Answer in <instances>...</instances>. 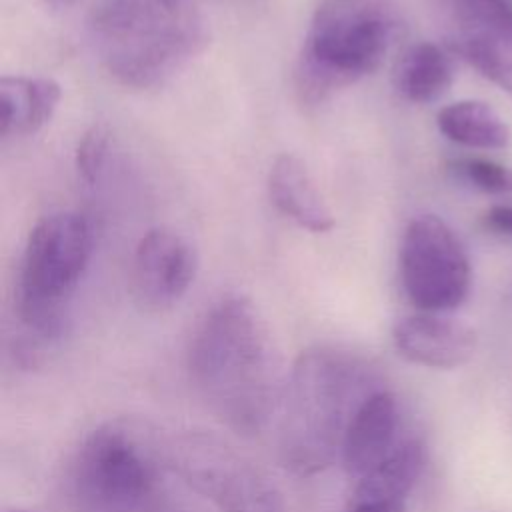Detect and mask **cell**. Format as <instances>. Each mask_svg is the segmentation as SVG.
Returning <instances> with one entry per match:
<instances>
[{"instance_id": "14", "label": "cell", "mask_w": 512, "mask_h": 512, "mask_svg": "<svg viewBox=\"0 0 512 512\" xmlns=\"http://www.w3.org/2000/svg\"><path fill=\"white\" fill-rule=\"evenodd\" d=\"M436 126L450 142L476 150H504L512 140L506 120L480 100H458L440 108Z\"/></svg>"}, {"instance_id": "9", "label": "cell", "mask_w": 512, "mask_h": 512, "mask_svg": "<svg viewBox=\"0 0 512 512\" xmlns=\"http://www.w3.org/2000/svg\"><path fill=\"white\" fill-rule=\"evenodd\" d=\"M198 272L192 242L170 226L150 228L136 244L130 264V290L136 304L162 312L184 298Z\"/></svg>"}, {"instance_id": "13", "label": "cell", "mask_w": 512, "mask_h": 512, "mask_svg": "<svg viewBox=\"0 0 512 512\" xmlns=\"http://www.w3.org/2000/svg\"><path fill=\"white\" fill-rule=\"evenodd\" d=\"M62 100V88L46 76L0 78V132L4 138L30 136L50 122Z\"/></svg>"}, {"instance_id": "7", "label": "cell", "mask_w": 512, "mask_h": 512, "mask_svg": "<svg viewBox=\"0 0 512 512\" xmlns=\"http://www.w3.org/2000/svg\"><path fill=\"white\" fill-rule=\"evenodd\" d=\"M168 464L220 512H286L268 472L214 432L188 430L168 438Z\"/></svg>"}, {"instance_id": "22", "label": "cell", "mask_w": 512, "mask_h": 512, "mask_svg": "<svg viewBox=\"0 0 512 512\" xmlns=\"http://www.w3.org/2000/svg\"><path fill=\"white\" fill-rule=\"evenodd\" d=\"M42 2L54 10H62V8H70V6L78 4L80 0H42Z\"/></svg>"}, {"instance_id": "2", "label": "cell", "mask_w": 512, "mask_h": 512, "mask_svg": "<svg viewBox=\"0 0 512 512\" xmlns=\"http://www.w3.org/2000/svg\"><path fill=\"white\" fill-rule=\"evenodd\" d=\"M374 368L336 346L298 354L284 382L278 452L296 476H316L340 456L348 426L376 386Z\"/></svg>"}, {"instance_id": "3", "label": "cell", "mask_w": 512, "mask_h": 512, "mask_svg": "<svg viewBox=\"0 0 512 512\" xmlns=\"http://www.w3.org/2000/svg\"><path fill=\"white\" fill-rule=\"evenodd\" d=\"M88 42L120 86L150 90L172 80L208 44V22L190 0H100Z\"/></svg>"}, {"instance_id": "17", "label": "cell", "mask_w": 512, "mask_h": 512, "mask_svg": "<svg viewBox=\"0 0 512 512\" xmlns=\"http://www.w3.org/2000/svg\"><path fill=\"white\" fill-rule=\"evenodd\" d=\"M456 50L478 74L512 98V30H458Z\"/></svg>"}, {"instance_id": "6", "label": "cell", "mask_w": 512, "mask_h": 512, "mask_svg": "<svg viewBox=\"0 0 512 512\" xmlns=\"http://www.w3.org/2000/svg\"><path fill=\"white\" fill-rule=\"evenodd\" d=\"M168 440L144 420L110 418L94 426L70 462V494L78 512L160 508Z\"/></svg>"}, {"instance_id": "20", "label": "cell", "mask_w": 512, "mask_h": 512, "mask_svg": "<svg viewBox=\"0 0 512 512\" xmlns=\"http://www.w3.org/2000/svg\"><path fill=\"white\" fill-rule=\"evenodd\" d=\"M408 500L352 496L346 512H406Z\"/></svg>"}, {"instance_id": "18", "label": "cell", "mask_w": 512, "mask_h": 512, "mask_svg": "<svg viewBox=\"0 0 512 512\" xmlns=\"http://www.w3.org/2000/svg\"><path fill=\"white\" fill-rule=\"evenodd\" d=\"M450 170L476 190L488 194H512V168L486 158H458Z\"/></svg>"}, {"instance_id": "15", "label": "cell", "mask_w": 512, "mask_h": 512, "mask_svg": "<svg viewBox=\"0 0 512 512\" xmlns=\"http://www.w3.org/2000/svg\"><path fill=\"white\" fill-rule=\"evenodd\" d=\"M454 68L450 56L432 42L410 46L396 68L394 84L400 96L412 104H430L450 88Z\"/></svg>"}, {"instance_id": "21", "label": "cell", "mask_w": 512, "mask_h": 512, "mask_svg": "<svg viewBox=\"0 0 512 512\" xmlns=\"http://www.w3.org/2000/svg\"><path fill=\"white\" fill-rule=\"evenodd\" d=\"M484 226L512 238V204H494L484 212Z\"/></svg>"}, {"instance_id": "4", "label": "cell", "mask_w": 512, "mask_h": 512, "mask_svg": "<svg viewBox=\"0 0 512 512\" xmlns=\"http://www.w3.org/2000/svg\"><path fill=\"white\" fill-rule=\"evenodd\" d=\"M398 0H320L296 62V90L318 104L374 74L404 34Z\"/></svg>"}, {"instance_id": "11", "label": "cell", "mask_w": 512, "mask_h": 512, "mask_svg": "<svg viewBox=\"0 0 512 512\" xmlns=\"http://www.w3.org/2000/svg\"><path fill=\"white\" fill-rule=\"evenodd\" d=\"M402 412L394 392L374 390L356 410L342 446L344 470L362 478L382 464L408 436H402Z\"/></svg>"}, {"instance_id": "16", "label": "cell", "mask_w": 512, "mask_h": 512, "mask_svg": "<svg viewBox=\"0 0 512 512\" xmlns=\"http://www.w3.org/2000/svg\"><path fill=\"white\" fill-rule=\"evenodd\" d=\"M426 462L420 438L408 436L382 464L356 480L352 496L408 500Z\"/></svg>"}, {"instance_id": "8", "label": "cell", "mask_w": 512, "mask_h": 512, "mask_svg": "<svg viewBox=\"0 0 512 512\" xmlns=\"http://www.w3.org/2000/svg\"><path fill=\"white\" fill-rule=\"evenodd\" d=\"M398 266L404 294L420 312L448 314L470 294V258L456 232L436 214H418L406 224Z\"/></svg>"}, {"instance_id": "12", "label": "cell", "mask_w": 512, "mask_h": 512, "mask_svg": "<svg viewBox=\"0 0 512 512\" xmlns=\"http://www.w3.org/2000/svg\"><path fill=\"white\" fill-rule=\"evenodd\" d=\"M268 196L286 218L314 234L334 228V214L320 194L306 164L290 154H278L268 172Z\"/></svg>"}, {"instance_id": "19", "label": "cell", "mask_w": 512, "mask_h": 512, "mask_svg": "<svg viewBox=\"0 0 512 512\" xmlns=\"http://www.w3.org/2000/svg\"><path fill=\"white\" fill-rule=\"evenodd\" d=\"M108 146H110V130L104 122L92 124L78 140L74 164L80 180L86 186H94L100 180L106 158H108Z\"/></svg>"}, {"instance_id": "23", "label": "cell", "mask_w": 512, "mask_h": 512, "mask_svg": "<svg viewBox=\"0 0 512 512\" xmlns=\"http://www.w3.org/2000/svg\"><path fill=\"white\" fill-rule=\"evenodd\" d=\"M10 512H38V510H28V508H14Z\"/></svg>"}, {"instance_id": "1", "label": "cell", "mask_w": 512, "mask_h": 512, "mask_svg": "<svg viewBox=\"0 0 512 512\" xmlns=\"http://www.w3.org/2000/svg\"><path fill=\"white\" fill-rule=\"evenodd\" d=\"M186 368L206 408L232 432L258 436L282 404L284 382L268 324L246 296L218 300L196 324Z\"/></svg>"}, {"instance_id": "10", "label": "cell", "mask_w": 512, "mask_h": 512, "mask_svg": "<svg viewBox=\"0 0 512 512\" xmlns=\"http://www.w3.org/2000/svg\"><path fill=\"white\" fill-rule=\"evenodd\" d=\"M396 352L418 366L452 370L466 364L478 344L476 330L442 312H414L392 328Z\"/></svg>"}, {"instance_id": "24", "label": "cell", "mask_w": 512, "mask_h": 512, "mask_svg": "<svg viewBox=\"0 0 512 512\" xmlns=\"http://www.w3.org/2000/svg\"><path fill=\"white\" fill-rule=\"evenodd\" d=\"M134 512H162V508H148V510H134Z\"/></svg>"}, {"instance_id": "5", "label": "cell", "mask_w": 512, "mask_h": 512, "mask_svg": "<svg viewBox=\"0 0 512 512\" xmlns=\"http://www.w3.org/2000/svg\"><path fill=\"white\" fill-rule=\"evenodd\" d=\"M92 246V224L80 212H52L30 230L16 282V316L24 328L16 354L26 364L62 338Z\"/></svg>"}]
</instances>
